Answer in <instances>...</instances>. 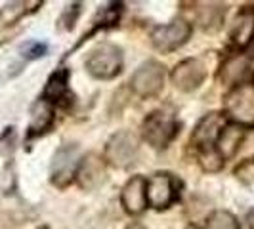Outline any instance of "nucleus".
<instances>
[{
  "mask_svg": "<svg viewBox=\"0 0 254 229\" xmlns=\"http://www.w3.org/2000/svg\"><path fill=\"white\" fill-rule=\"evenodd\" d=\"M224 126H226V118L220 113H210L201 118V122L197 124V128L193 130V136H191V143L201 151L204 168L210 172H216L224 165L222 157L214 151Z\"/></svg>",
  "mask_w": 254,
  "mask_h": 229,
  "instance_id": "1",
  "label": "nucleus"
},
{
  "mask_svg": "<svg viewBox=\"0 0 254 229\" xmlns=\"http://www.w3.org/2000/svg\"><path fill=\"white\" fill-rule=\"evenodd\" d=\"M84 65H86V71L94 78L109 80V78H115L121 73V69H123V54L115 44L103 42L100 46H96L94 50H90Z\"/></svg>",
  "mask_w": 254,
  "mask_h": 229,
  "instance_id": "2",
  "label": "nucleus"
},
{
  "mask_svg": "<svg viewBox=\"0 0 254 229\" xmlns=\"http://www.w3.org/2000/svg\"><path fill=\"white\" fill-rule=\"evenodd\" d=\"M141 132H143V140L147 141L151 147L163 149L178 134V122H176L172 113L155 111L143 120Z\"/></svg>",
  "mask_w": 254,
  "mask_h": 229,
  "instance_id": "3",
  "label": "nucleus"
},
{
  "mask_svg": "<svg viewBox=\"0 0 254 229\" xmlns=\"http://www.w3.org/2000/svg\"><path fill=\"white\" fill-rule=\"evenodd\" d=\"M224 109L239 126H254V84L243 82L235 86L226 96Z\"/></svg>",
  "mask_w": 254,
  "mask_h": 229,
  "instance_id": "4",
  "label": "nucleus"
},
{
  "mask_svg": "<svg viewBox=\"0 0 254 229\" xmlns=\"http://www.w3.org/2000/svg\"><path fill=\"white\" fill-rule=\"evenodd\" d=\"M165 86V67L159 61H145L130 78V88L140 98H153Z\"/></svg>",
  "mask_w": 254,
  "mask_h": 229,
  "instance_id": "5",
  "label": "nucleus"
},
{
  "mask_svg": "<svg viewBox=\"0 0 254 229\" xmlns=\"http://www.w3.org/2000/svg\"><path fill=\"white\" fill-rule=\"evenodd\" d=\"M105 161L115 168H127L136 161L138 155V140L127 130L117 132L105 145Z\"/></svg>",
  "mask_w": 254,
  "mask_h": 229,
  "instance_id": "6",
  "label": "nucleus"
},
{
  "mask_svg": "<svg viewBox=\"0 0 254 229\" xmlns=\"http://www.w3.org/2000/svg\"><path fill=\"white\" fill-rule=\"evenodd\" d=\"M191 37V25L184 19H176L168 25H159L153 29L151 42L159 52H174L184 46Z\"/></svg>",
  "mask_w": 254,
  "mask_h": 229,
  "instance_id": "7",
  "label": "nucleus"
},
{
  "mask_svg": "<svg viewBox=\"0 0 254 229\" xmlns=\"http://www.w3.org/2000/svg\"><path fill=\"white\" fill-rule=\"evenodd\" d=\"M78 147L73 143H65L58 151L54 153L52 161V183L58 187L69 185L78 170Z\"/></svg>",
  "mask_w": 254,
  "mask_h": 229,
  "instance_id": "8",
  "label": "nucleus"
},
{
  "mask_svg": "<svg viewBox=\"0 0 254 229\" xmlns=\"http://www.w3.org/2000/svg\"><path fill=\"white\" fill-rule=\"evenodd\" d=\"M178 189H176V181L170 174H153L149 179H145V199L147 204L161 210L168 208L170 204L176 201Z\"/></svg>",
  "mask_w": 254,
  "mask_h": 229,
  "instance_id": "9",
  "label": "nucleus"
},
{
  "mask_svg": "<svg viewBox=\"0 0 254 229\" xmlns=\"http://www.w3.org/2000/svg\"><path fill=\"white\" fill-rule=\"evenodd\" d=\"M206 69L201 59H184L172 71V82L182 92H193L203 84Z\"/></svg>",
  "mask_w": 254,
  "mask_h": 229,
  "instance_id": "10",
  "label": "nucleus"
},
{
  "mask_svg": "<svg viewBox=\"0 0 254 229\" xmlns=\"http://www.w3.org/2000/svg\"><path fill=\"white\" fill-rule=\"evenodd\" d=\"M121 203L128 214H141L145 210L147 199H145V178L143 176H134L128 179L121 193Z\"/></svg>",
  "mask_w": 254,
  "mask_h": 229,
  "instance_id": "11",
  "label": "nucleus"
},
{
  "mask_svg": "<svg viewBox=\"0 0 254 229\" xmlns=\"http://www.w3.org/2000/svg\"><path fill=\"white\" fill-rule=\"evenodd\" d=\"M44 102L52 103H67L71 102V90H69V71L67 69H58L56 73L46 82V88L42 94Z\"/></svg>",
  "mask_w": 254,
  "mask_h": 229,
  "instance_id": "12",
  "label": "nucleus"
},
{
  "mask_svg": "<svg viewBox=\"0 0 254 229\" xmlns=\"http://www.w3.org/2000/svg\"><path fill=\"white\" fill-rule=\"evenodd\" d=\"M78 185L82 189H94L103 181L105 170H103V163L96 157V155H88L80 165H78Z\"/></svg>",
  "mask_w": 254,
  "mask_h": 229,
  "instance_id": "13",
  "label": "nucleus"
},
{
  "mask_svg": "<svg viewBox=\"0 0 254 229\" xmlns=\"http://www.w3.org/2000/svg\"><path fill=\"white\" fill-rule=\"evenodd\" d=\"M243 128L239 124H226L224 130H222V134H220V138L216 141V151L218 155L222 157V161L224 159H231L237 149H239V145H241L243 141Z\"/></svg>",
  "mask_w": 254,
  "mask_h": 229,
  "instance_id": "14",
  "label": "nucleus"
},
{
  "mask_svg": "<svg viewBox=\"0 0 254 229\" xmlns=\"http://www.w3.org/2000/svg\"><path fill=\"white\" fill-rule=\"evenodd\" d=\"M253 37H254V12L253 10H243L235 17V23L231 27V40L239 48H247L251 44Z\"/></svg>",
  "mask_w": 254,
  "mask_h": 229,
  "instance_id": "15",
  "label": "nucleus"
},
{
  "mask_svg": "<svg viewBox=\"0 0 254 229\" xmlns=\"http://www.w3.org/2000/svg\"><path fill=\"white\" fill-rule=\"evenodd\" d=\"M249 59L245 56H237V57H231L226 61L224 69H222V80H226L233 86H239L243 84V80L249 75Z\"/></svg>",
  "mask_w": 254,
  "mask_h": 229,
  "instance_id": "16",
  "label": "nucleus"
},
{
  "mask_svg": "<svg viewBox=\"0 0 254 229\" xmlns=\"http://www.w3.org/2000/svg\"><path fill=\"white\" fill-rule=\"evenodd\" d=\"M54 122V109L48 102L40 100V102L33 107V114H31V124H29V132L31 134H42L52 126Z\"/></svg>",
  "mask_w": 254,
  "mask_h": 229,
  "instance_id": "17",
  "label": "nucleus"
},
{
  "mask_svg": "<svg viewBox=\"0 0 254 229\" xmlns=\"http://www.w3.org/2000/svg\"><path fill=\"white\" fill-rule=\"evenodd\" d=\"M27 12L25 2H10L0 10V21L4 25H13L15 21H19Z\"/></svg>",
  "mask_w": 254,
  "mask_h": 229,
  "instance_id": "18",
  "label": "nucleus"
},
{
  "mask_svg": "<svg viewBox=\"0 0 254 229\" xmlns=\"http://www.w3.org/2000/svg\"><path fill=\"white\" fill-rule=\"evenodd\" d=\"M208 229H241L239 228V222L237 218L233 216L231 212L226 210H218L212 216L208 218Z\"/></svg>",
  "mask_w": 254,
  "mask_h": 229,
  "instance_id": "19",
  "label": "nucleus"
},
{
  "mask_svg": "<svg viewBox=\"0 0 254 229\" xmlns=\"http://www.w3.org/2000/svg\"><path fill=\"white\" fill-rule=\"evenodd\" d=\"M21 54L25 59H37V57H42L46 54V44L42 42H37V40H31L21 46Z\"/></svg>",
  "mask_w": 254,
  "mask_h": 229,
  "instance_id": "20",
  "label": "nucleus"
},
{
  "mask_svg": "<svg viewBox=\"0 0 254 229\" xmlns=\"http://www.w3.org/2000/svg\"><path fill=\"white\" fill-rule=\"evenodd\" d=\"M235 174H237V178L243 179L245 183H249V181L254 178V163H253V161L243 163V165L235 170Z\"/></svg>",
  "mask_w": 254,
  "mask_h": 229,
  "instance_id": "21",
  "label": "nucleus"
},
{
  "mask_svg": "<svg viewBox=\"0 0 254 229\" xmlns=\"http://www.w3.org/2000/svg\"><path fill=\"white\" fill-rule=\"evenodd\" d=\"M247 222H249V226L254 229V210H251V212H249V216H247Z\"/></svg>",
  "mask_w": 254,
  "mask_h": 229,
  "instance_id": "22",
  "label": "nucleus"
},
{
  "mask_svg": "<svg viewBox=\"0 0 254 229\" xmlns=\"http://www.w3.org/2000/svg\"><path fill=\"white\" fill-rule=\"evenodd\" d=\"M127 229H145V228H143L141 224H138V222H136V224H130V226H128Z\"/></svg>",
  "mask_w": 254,
  "mask_h": 229,
  "instance_id": "23",
  "label": "nucleus"
},
{
  "mask_svg": "<svg viewBox=\"0 0 254 229\" xmlns=\"http://www.w3.org/2000/svg\"><path fill=\"white\" fill-rule=\"evenodd\" d=\"M186 229H201V228H199V226H193V224H191V226H188Z\"/></svg>",
  "mask_w": 254,
  "mask_h": 229,
  "instance_id": "24",
  "label": "nucleus"
},
{
  "mask_svg": "<svg viewBox=\"0 0 254 229\" xmlns=\"http://www.w3.org/2000/svg\"><path fill=\"white\" fill-rule=\"evenodd\" d=\"M38 229H50V228H38Z\"/></svg>",
  "mask_w": 254,
  "mask_h": 229,
  "instance_id": "25",
  "label": "nucleus"
}]
</instances>
